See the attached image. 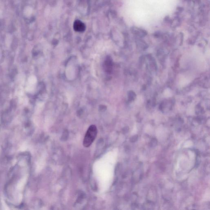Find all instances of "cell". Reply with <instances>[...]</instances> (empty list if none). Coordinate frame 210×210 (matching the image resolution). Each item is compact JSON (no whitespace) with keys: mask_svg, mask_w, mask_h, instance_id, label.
Listing matches in <instances>:
<instances>
[{"mask_svg":"<svg viewBox=\"0 0 210 210\" xmlns=\"http://www.w3.org/2000/svg\"><path fill=\"white\" fill-rule=\"evenodd\" d=\"M97 134V129L96 126H90L88 129L83 139V146L85 147H89L96 139Z\"/></svg>","mask_w":210,"mask_h":210,"instance_id":"obj_1","label":"cell"},{"mask_svg":"<svg viewBox=\"0 0 210 210\" xmlns=\"http://www.w3.org/2000/svg\"><path fill=\"white\" fill-rule=\"evenodd\" d=\"M74 29L75 31L82 32L85 30V24L79 20L75 21L74 24Z\"/></svg>","mask_w":210,"mask_h":210,"instance_id":"obj_2","label":"cell"},{"mask_svg":"<svg viewBox=\"0 0 210 210\" xmlns=\"http://www.w3.org/2000/svg\"><path fill=\"white\" fill-rule=\"evenodd\" d=\"M133 32L136 35H138V36H140V37H143L146 36L147 34V33L143 29H142L136 27H133Z\"/></svg>","mask_w":210,"mask_h":210,"instance_id":"obj_3","label":"cell"},{"mask_svg":"<svg viewBox=\"0 0 210 210\" xmlns=\"http://www.w3.org/2000/svg\"><path fill=\"white\" fill-rule=\"evenodd\" d=\"M32 13V9L30 7H27L24 9V14L26 16H29Z\"/></svg>","mask_w":210,"mask_h":210,"instance_id":"obj_4","label":"cell"},{"mask_svg":"<svg viewBox=\"0 0 210 210\" xmlns=\"http://www.w3.org/2000/svg\"><path fill=\"white\" fill-rule=\"evenodd\" d=\"M138 136H133V139L132 141L133 142H136V141H137V139H138Z\"/></svg>","mask_w":210,"mask_h":210,"instance_id":"obj_5","label":"cell"}]
</instances>
